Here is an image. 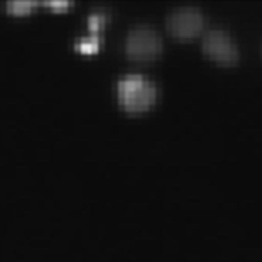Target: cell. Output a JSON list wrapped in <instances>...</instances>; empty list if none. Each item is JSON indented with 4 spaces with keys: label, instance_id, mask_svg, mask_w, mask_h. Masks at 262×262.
<instances>
[{
    "label": "cell",
    "instance_id": "obj_6",
    "mask_svg": "<svg viewBox=\"0 0 262 262\" xmlns=\"http://www.w3.org/2000/svg\"><path fill=\"white\" fill-rule=\"evenodd\" d=\"M98 42H100V37L98 34H90V36H81L76 39V46L81 49V51H86V53H92L95 49L98 48Z\"/></svg>",
    "mask_w": 262,
    "mask_h": 262
},
{
    "label": "cell",
    "instance_id": "obj_5",
    "mask_svg": "<svg viewBox=\"0 0 262 262\" xmlns=\"http://www.w3.org/2000/svg\"><path fill=\"white\" fill-rule=\"evenodd\" d=\"M144 81V76L141 73H127L124 75L117 83V88H119V95H124L127 92L134 90L136 86H139Z\"/></svg>",
    "mask_w": 262,
    "mask_h": 262
},
{
    "label": "cell",
    "instance_id": "obj_2",
    "mask_svg": "<svg viewBox=\"0 0 262 262\" xmlns=\"http://www.w3.org/2000/svg\"><path fill=\"white\" fill-rule=\"evenodd\" d=\"M203 26L202 10L193 5H180L168 15V29L178 37L194 36Z\"/></svg>",
    "mask_w": 262,
    "mask_h": 262
},
{
    "label": "cell",
    "instance_id": "obj_8",
    "mask_svg": "<svg viewBox=\"0 0 262 262\" xmlns=\"http://www.w3.org/2000/svg\"><path fill=\"white\" fill-rule=\"evenodd\" d=\"M105 20V14H103V10H93V12L88 15V24H90V27L93 31H97L100 26H102V22Z\"/></svg>",
    "mask_w": 262,
    "mask_h": 262
},
{
    "label": "cell",
    "instance_id": "obj_1",
    "mask_svg": "<svg viewBox=\"0 0 262 262\" xmlns=\"http://www.w3.org/2000/svg\"><path fill=\"white\" fill-rule=\"evenodd\" d=\"M161 49V39L150 26L137 24L130 27L125 39V51L130 58L149 59L156 56Z\"/></svg>",
    "mask_w": 262,
    "mask_h": 262
},
{
    "label": "cell",
    "instance_id": "obj_9",
    "mask_svg": "<svg viewBox=\"0 0 262 262\" xmlns=\"http://www.w3.org/2000/svg\"><path fill=\"white\" fill-rule=\"evenodd\" d=\"M49 4H51V5H56V7H59V5H68V2H59V0H51Z\"/></svg>",
    "mask_w": 262,
    "mask_h": 262
},
{
    "label": "cell",
    "instance_id": "obj_4",
    "mask_svg": "<svg viewBox=\"0 0 262 262\" xmlns=\"http://www.w3.org/2000/svg\"><path fill=\"white\" fill-rule=\"evenodd\" d=\"M156 97V86L154 83L144 78V81L139 86H136L134 90L127 92L124 95H120V100L124 103L125 108L129 110H142L152 102Z\"/></svg>",
    "mask_w": 262,
    "mask_h": 262
},
{
    "label": "cell",
    "instance_id": "obj_3",
    "mask_svg": "<svg viewBox=\"0 0 262 262\" xmlns=\"http://www.w3.org/2000/svg\"><path fill=\"white\" fill-rule=\"evenodd\" d=\"M203 49L208 56H211L216 61H222V63L235 61L238 54L233 39L224 29H220V27H213V29H208L205 32Z\"/></svg>",
    "mask_w": 262,
    "mask_h": 262
},
{
    "label": "cell",
    "instance_id": "obj_7",
    "mask_svg": "<svg viewBox=\"0 0 262 262\" xmlns=\"http://www.w3.org/2000/svg\"><path fill=\"white\" fill-rule=\"evenodd\" d=\"M31 5H32L31 0H9L7 9L12 10L15 14H22V12H26V10H29Z\"/></svg>",
    "mask_w": 262,
    "mask_h": 262
}]
</instances>
